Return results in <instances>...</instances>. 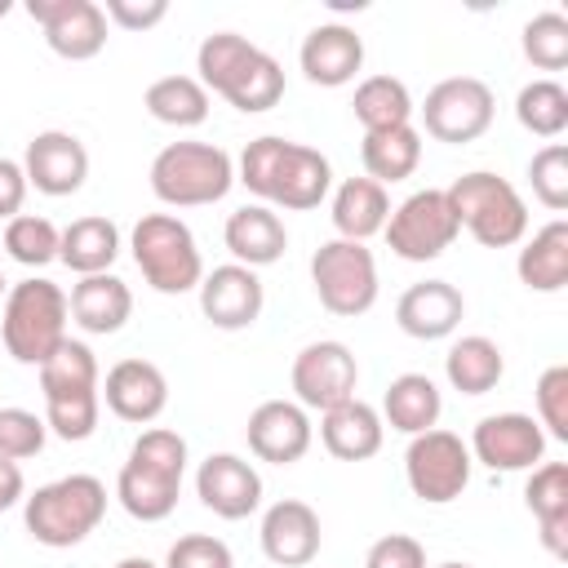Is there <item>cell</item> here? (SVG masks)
Returning <instances> with one entry per match:
<instances>
[{"mask_svg":"<svg viewBox=\"0 0 568 568\" xmlns=\"http://www.w3.org/2000/svg\"><path fill=\"white\" fill-rule=\"evenodd\" d=\"M532 404H537V426L546 430V439H568V364H550L537 377Z\"/></svg>","mask_w":568,"mask_h":568,"instance_id":"60d3db41","label":"cell"},{"mask_svg":"<svg viewBox=\"0 0 568 568\" xmlns=\"http://www.w3.org/2000/svg\"><path fill=\"white\" fill-rule=\"evenodd\" d=\"M524 506L537 519V537L555 559H568V466L564 462H537L524 484Z\"/></svg>","mask_w":568,"mask_h":568,"instance_id":"484cf974","label":"cell"},{"mask_svg":"<svg viewBox=\"0 0 568 568\" xmlns=\"http://www.w3.org/2000/svg\"><path fill=\"white\" fill-rule=\"evenodd\" d=\"M244 439H248V453L257 462L293 466V462H302L311 453L315 426H311V417H306V408L297 399H262L248 413Z\"/></svg>","mask_w":568,"mask_h":568,"instance_id":"e0dca14e","label":"cell"},{"mask_svg":"<svg viewBox=\"0 0 568 568\" xmlns=\"http://www.w3.org/2000/svg\"><path fill=\"white\" fill-rule=\"evenodd\" d=\"M466 315V297L457 284L448 280H422V284H408L395 302V324L417 337V342H439L448 333H457Z\"/></svg>","mask_w":568,"mask_h":568,"instance_id":"cb8c5ba5","label":"cell"},{"mask_svg":"<svg viewBox=\"0 0 568 568\" xmlns=\"http://www.w3.org/2000/svg\"><path fill=\"white\" fill-rule=\"evenodd\" d=\"M9 9H13V0H0V18H4V13H9Z\"/></svg>","mask_w":568,"mask_h":568,"instance_id":"f907efd6","label":"cell"},{"mask_svg":"<svg viewBox=\"0 0 568 568\" xmlns=\"http://www.w3.org/2000/svg\"><path fill=\"white\" fill-rule=\"evenodd\" d=\"M142 106L151 120H160L169 129H195L209 120V89L195 75H160L146 84Z\"/></svg>","mask_w":568,"mask_h":568,"instance_id":"e575fe53","label":"cell"},{"mask_svg":"<svg viewBox=\"0 0 568 568\" xmlns=\"http://www.w3.org/2000/svg\"><path fill=\"white\" fill-rule=\"evenodd\" d=\"M40 390H44V426L67 439L80 444L98 430V359L84 342L67 337L44 364H40Z\"/></svg>","mask_w":568,"mask_h":568,"instance_id":"277c9868","label":"cell"},{"mask_svg":"<svg viewBox=\"0 0 568 568\" xmlns=\"http://www.w3.org/2000/svg\"><path fill=\"white\" fill-rule=\"evenodd\" d=\"M58 240H62V231L49 217H40V213L9 217L4 222V235H0L4 253L13 262H22V266H49V262H58Z\"/></svg>","mask_w":568,"mask_h":568,"instance_id":"74e56055","label":"cell"},{"mask_svg":"<svg viewBox=\"0 0 568 568\" xmlns=\"http://www.w3.org/2000/svg\"><path fill=\"white\" fill-rule=\"evenodd\" d=\"M519 49H524V58H528L537 71H564V67H568V18H564L559 9L532 13V18L524 22Z\"/></svg>","mask_w":568,"mask_h":568,"instance_id":"f35d334b","label":"cell"},{"mask_svg":"<svg viewBox=\"0 0 568 568\" xmlns=\"http://www.w3.org/2000/svg\"><path fill=\"white\" fill-rule=\"evenodd\" d=\"M49 439V426L44 417H36L31 408H0V457L9 462H22V457H36Z\"/></svg>","mask_w":568,"mask_h":568,"instance_id":"b9f144b4","label":"cell"},{"mask_svg":"<svg viewBox=\"0 0 568 568\" xmlns=\"http://www.w3.org/2000/svg\"><path fill=\"white\" fill-rule=\"evenodd\" d=\"M235 182H244L257 200L275 204V209H315L328 186H333V164L324 151L306 146V142H293V138H275V133H262L244 146L240 155V169H235Z\"/></svg>","mask_w":568,"mask_h":568,"instance_id":"6da1fadb","label":"cell"},{"mask_svg":"<svg viewBox=\"0 0 568 568\" xmlns=\"http://www.w3.org/2000/svg\"><path fill=\"white\" fill-rule=\"evenodd\" d=\"M102 13H106V22H115L124 31H151L155 22H164L169 0H106Z\"/></svg>","mask_w":568,"mask_h":568,"instance_id":"f6af8a7d","label":"cell"},{"mask_svg":"<svg viewBox=\"0 0 568 568\" xmlns=\"http://www.w3.org/2000/svg\"><path fill=\"white\" fill-rule=\"evenodd\" d=\"M413 111H422V124L435 142L462 146V142H475L488 133V124L497 115V98L479 75H448Z\"/></svg>","mask_w":568,"mask_h":568,"instance_id":"4fadbf2b","label":"cell"},{"mask_svg":"<svg viewBox=\"0 0 568 568\" xmlns=\"http://www.w3.org/2000/svg\"><path fill=\"white\" fill-rule=\"evenodd\" d=\"M129 248H133L142 280L164 297H182V293L200 288V280H204L200 244H195L191 226L173 213H142L129 235Z\"/></svg>","mask_w":568,"mask_h":568,"instance_id":"ba28073f","label":"cell"},{"mask_svg":"<svg viewBox=\"0 0 568 568\" xmlns=\"http://www.w3.org/2000/svg\"><path fill=\"white\" fill-rule=\"evenodd\" d=\"M444 413V395L426 373H399L390 377L386 395H382V422L399 435H422L439 422Z\"/></svg>","mask_w":568,"mask_h":568,"instance_id":"f546056e","label":"cell"},{"mask_svg":"<svg viewBox=\"0 0 568 568\" xmlns=\"http://www.w3.org/2000/svg\"><path fill=\"white\" fill-rule=\"evenodd\" d=\"M470 466L475 462H470L466 439L453 435V430H439V426L413 435L408 453H404V479H408L413 497L426 501V506L457 501L466 493V484H470Z\"/></svg>","mask_w":568,"mask_h":568,"instance_id":"7c38bea8","label":"cell"},{"mask_svg":"<svg viewBox=\"0 0 568 568\" xmlns=\"http://www.w3.org/2000/svg\"><path fill=\"white\" fill-rule=\"evenodd\" d=\"M98 395L106 399V408L120 422L146 426V422H155L169 408V377L160 373V364L129 355V359H120V364L106 368V382H102Z\"/></svg>","mask_w":568,"mask_h":568,"instance_id":"44dd1931","label":"cell"},{"mask_svg":"<svg viewBox=\"0 0 568 568\" xmlns=\"http://www.w3.org/2000/svg\"><path fill=\"white\" fill-rule=\"evenodd\" d=\"M257 537H262V555L271 564H280V568H306L320 555L324 528H320L315 506H306L297 497H284V501L266 506Z\"/></svg>","mask_w":568,"mask_h":568,"instance_id":"603a6c76","label":"cell"},{"mask_svg":"<svg viewBox=\"0 0 568 568\" xmlns=\"http://www.w3.org/2000/svg\"><path fill=\"white\" fill-rule=\"evenodd\" d=\"M102 515H106V484L98 475H62L53 484H40L31 497H22V524L49 550L80 546L102 524Z\"/></svg>","mask_w":568,"mask_h":568,"instance_id":"5b68a950","label":"cell"},{"mask_svg":"<svg viewBox=\"0 0 568 568\" xmlns=\"http://www.w3.org/2000/svg\"><path fill=\"white\" fill-rule=\"evenodd\" d=\"M22 497H27L22 466H18V462H9V457H0V515H4V510H13Z\"/></svg>","mask_w":568,"mask_h":568,"instance_id":"7dc6e473","label":"cell"},{"mask_svg":"<svg viewBox=\"0 0 568 568\" xmlns=\"http://www.w3.org/2000/svg\"><path fill=\"white\" fill-rule=\"evenodd\" d=\"M0 293H4V271H0Z\"/></svg>","mask_w":568,"mask_h":568,"instance_id":"816d5d0a","label":"cell"},{"mask_svg":"<svg viewBox=\"0 0 568 568\" xmlns=\"http://www.w3.org/2000/svg\"><path fill=\"white\" fill-rule=\"evenodd\" d=\"M297 67L311 84L320 89H337V84H351L355 71L364 67V36L346 22H320L302 36V49H297Z\"/></svg>","mask_w":568,"mask_h":568,"instance_id":"7402d4cb","label":"cell"},{"mask_svg":"<svg viewBox=\"0 0 568 568\" xmlns=\"http://www.w3.org/2000/svg\"><path fill=\"white\" fill-rule=\"evenodd\" d=\"M528 182H532V195L550 213H564L568 209V146L564 142H546L528 160Z\"/></svg>","mask_w":568,"mask_h":568,"instance_id":"ab89813d","label":"cell"},{"mask_svg":"<svg viewBox=\"0 0 568 568\" xmlns=\"http://www.w3.org/2000/svg\"><path fill=\"white\" fill-rule=\"evenodd\" d=\"M195 497L217 519H248L262 506V475L240 453H209L195 470Z\"/></svg>","mask_w":568,"mask_h":568,"instance_id":"ffe728a7","label":"cell"},{"mask_svg":"<svg viewBox=\"0 0 568 568\" xmlns=\"http://www.w3.org/2000/svg\"><path fill=\"white\" fill-rule=\"evenodd\" d=\"M67 293L44 280V275H31L22 284H13L4 293V311H0V337H4V351L18 359V364H31L40 368L62 342H67Z\"/></svg>","mask_w":568,"mask_h":568,"instance_id":"8992f818","label":"cell"},{"mask_svg":"<svg viewBox=\"0 0 568 568\" xmlns=\"http://www.w3.org/2000/svg\"><path fill=\"white\" fill-rule=\"evenodd\" d=\"M382 439H386V422L364 399H346V404L320 413V444L337 462H368L382 448Z\"/></svg>","mask_w":568,"mask_h":568,"instance_id":"83f0119b","label":"cell"},{"mask_svg":"<svg viewBox=\"0 0 568 568\" xmlns=\"http://www.w3.org/2000/svg\"><path fill=\"white\" fill-rule=\"evenodd\" d=\"M164 568H235L231 559V546L222 537H209V532H186L169 546L164 555Z\"/></svg>","mask_w":568,"mask_h":568,"instance_id":"7bdbcfd3","label":"cell"},{"mask_svg":"<svg viewBox=\"0 0 568 568\" xmlns=\"http://www.w3.org/2000/svg\"><path fill=\"white\" fill-rule=\"evenodd\" d=\"M235 186V160L213 142H169L151 160V191L169 209L217 204Z\"/></svg>","mask_w":568,"mask_h":568,"instance_id":"9c48e42d","label":"cell"},{"mask_svg":"<svg viewBox=\"0 0 568 568\" xmlns=\"http://www.w3.org/2000/svg\"><path fill=\"white\" fill-rule=\"evenodd\" d=\"M31 22H40L44 44L67 62H89L106 49V13L93 0H27Z\"/></svg>","mask_w":568,"mask_h":568,"instance_id":"9a60e30c","label":"cell"},{"mask_svg":"<svg viewBox=\"0 0 568 568\" xmlns=\"http://www.w3.org/2000/svg\"><path fill=\"white\" fill-rule=\"evenodd\" d=\"M266 306V288L257 280V271L240 266V262H226V266H213L204 280H200V311L213 328L222 333H240L248 324H257Z\"/></svg>","mask_w":568,"mask_h":568,"instance_id":"d6986e66","label":"cell"},{"mask_svg":"<svg viewBox=\"0 0 568 568\" xmlns=\"http://www.w3.org/2000/svg\"><path fill=\"white\" fill-rule=\"evenodd\" d=\"M444 195L457 213V226H466L484 248H510L528 235V204L501 173L470 169L444 186Z\"/></svg>","mask_w":568,"mask_h":568,"instance_id":"52a82bcc","label":"cell"},{"mask_svg":"<svg viewBox=\"0 0 568 568\" xmlns=\"http://www.w3.org/2000/svg\"><path fill=\"white\" fill-rule=\"evenodd\" d=\"M515 120L537 138H559L568 129V89L550 75L528 80L515 98Z\"/></svg>","mask_w":568,"mask_h":568,"instance_id":"8d00e7d4","label":"cell"},{"mask_svg":"<svg viewBox=\"0 0 568 568\" xmlns=\"http://www.w3.org/2000/svg\"><path fill=\"white\" fill-rule=\"evenodd\" d=\"M288 382H293V395H297L302 408L328 413V408L355 399L359 364H355V355H351L346 342H337V337H320V342H311V346L297 351Z\"/></svg>","mask_w":568,"mask_h":568,"instance_id":"5bb4252c","label":"cell"},{"mask_svg":"<svg viewBox=\"0 0 568 568\" xmlns=\"http://www.w3.org/2000/svg\"><path fill=\"white\" fill-rule=\"evenodd\" d=\"M120 257V226L102 213L75 217L58 240V262L75 275H102Z\"/></svg>","mask_w":568,"mask_h":568,"instance_id":"4dcf8cb0","label":"cell"},{"mask_svg":"<svg viewBox=\"0 0 568 568\" xmlns=\"http://www.w3.org/2000/svg\"><path fill=\"white\" fill-rule=\"evenodd\" d=\"M519 284L532 293H559L568 284V222L555 217L541 231H532V240H524L519 257H515Z\"/></svg>","mask_w":568,"mask_h":568,"instance_id":"1f68e13d","label":"cell"},{"mask_svg":"<svg viewBox=\"0 0 568 568\" xmlns=\"http://www.w3.org/2000/svg\"><path fill=\"white\" fill-rule=\"evenodd\" d=\"M27 191H31V186H27L22 164H18V160H9V155H0V217H4V222L22 213Z\"/></svg>","mask_w":568,"mask_h":568,"instance_id":"bcb514c9","label":"cell"},{"mask_svg":"<svg viewBox=\"0 0 568 568\" xmlns=\"http://www.w3.org/2000/svg\"><path fill=\"white\" fill-rule=\"evenodd\" d=\"M22 173H27V186H36L40 195H75L89 178V151L75 133L67 129H44L27 142V155H22Z\"/></svg>","mask_w":568,"mask_h":568,"instance_id":"ac0fdd59","label":"cell"},{"mask_svg":"<svg viewBox=\"0 0 568 568\" xmlns=\"http://www.w3.org/2000/svg\"><path fill=\"white\" fill-rule=\"evenodd\" d=\"M439 568H475V564H457V559H448V564H439Z\"/></svg>","mask_w":568,"mask_h":568,"instance_id":"681fc988","label":"cell"},{"mask_svg":"<svg viewBox=\"0 0 568 568\" xmlns=\"http://www.w3.org/2000/svg\"><path fill=\"white\" fill-rule=\"evenodd\" d=\"M470 462L488 470H532L546 457V430L532 413H488L470 430Z\"/></svg>","mask_w":568,"mask_h":568,"instance_id":"2e32d148","label":"cell"},{"mask_svg":"<svg viewBox=\"0 0 568 568\" xmlns=\"http://www.w3.org/2000/svg\"><path fill=\"white\" fill-rule=\"evenodd\" d=\"M359 160H364V178H373L377 186L404 182V178H413L417 164H422V133H417L413 124H395V129L364 133Z\"/></svg>","mask_w":568,"mask_h":568,"instance_id":"d6a6232c","label":"cell"},{"mask_svg":"<svg viewBox=\"0 0 568 568\" xmlns=\"http://www.w3.org/2000/svg\"><path fill=\"white\" fill-rule=\"evenodd\" d=\"M222 240H226L231 257H235L240 266H248V271L280 262L284 248H288V231H284V222H280V213H275L271 204H240V209L226 217Z\"/></svg>","mask_w":568,"mask_h":568,"instance_id":"d4e9b609","label":"cell"},{"mask_svg":"<svg viewBox=\"0 0 568 568\" xmlns=\"http://www.w3.org/2000/svg\"><path fill=\"white\" fill-rule=\"evenodd\" d=\"M182 475H186V439L169 426H151L133 439L129 462L115 475V497L133 519L160 524L178 510Z\"/></svg>","mask_w":568,"mask_h":568,"instance_id":"3957f363","label":"cell"},{"mask_svg":"<svg viewBox=\"0 0 568 568\" xmlns=\"http://www.w3.org/2000/svg\"><path fill=\"white\" fill-rule=\"evenodd\" d=\"M195 80L222 93L235 111L262 115L284 98V67L235 31H213L195 49Z\"/></svg>","mask_w":568,"mask_h":568,"instance_id":"7a4b0ae2","label":"cell"},{"mask_svg":"<svg viewBox=\"0 0 568 568\" xmlns=\"http://www.w3.org/2000/svg\"><path fill=\"white\" fill-rule=\"evenodd\" d=\"M364 568H426V546L408 532H386L368 546Z\"/></svg>","mask_w":568,"mask_h":568,"instance_id":"ee69618b","label":"cell"},{"mask_svg":"<svg viewBox=\"0 0 568 568\" xmlns=\"http://www.w3.org/2000/svg\"><path fill=\"white\" fill-rule=\"evenodd\" d=\"M390 217V195L373 178H346L333 191V231L337 240H359L368 244Z\"/></svg>","mask_w":568,"mask_h":568,"instance_id":"f1b7e54d","label":"cell"},{"mask_svg":"<svg viewBox=\"0 0 568 568\" xmlns=\"http://www.w3.org/2000/svg\"><path fill=\"white\" fill-rule=\"evenodd\" d=\"M382 235H386L395 257H404V262H435V257H444V248H453L462 226H457V213H453L448 195L439 186H426V191H413L408 200H399L390 209Z\"/></svg>","mask_w":568,"mask_h":568,"instance_id":"8fae6325","label":"cell"},{"mask_svg":"<svg viewBox=\"0 0 568 568\" xmlns=\"http://www.w3.org/2000/svg\"><path fill=\"white\" fill-rule=\"evenodd\" d=\"M67 306H71V320H75L84 333L106 337V333H120V328L129 324V315H133V293H129V284H124L120 275L102 271V275H80V280L71 284Z\"/></svg>","mask_w":568,"mask_h":568,"instance_id":"4316f807","label":"cell"},{"mask_svg":"<svg viewBox=\"0 0 568 568\" xmlns=\"http://www.w3.org/2000/svg\"><path fill=\"white\" fill-rule=\"evenodd\" d=\"M444 377L453 390L462 395H488L501 377H506V355L493 337L484 333H470V337H457L444 355Z\"/></svg>","mask_w":568,"mask_h":568,"instance_id":"836d02e7","label":"cell"},{"mask_svg":"<svg viewBox=\"0 0 568 568\" xmlns=\"http://www.w3.org/2000/svg\"><path fill=\"white\" fill-rule=\"evenodd\" d=\"M115 568H160V564H151L146 555H124V559H120Z\"/></svg>","mask_w":568,"mask_h":568,"instance_id":"c3c4849f","label":"cell"},{"mask_svg":"<svg viewBox=\"0 0 568 568\" xmlns=\"http://www.w3.org/2000/svg\"><path fill=\"white\" fill-rule=\"evenodd\" d=\"M311 284L328 315L355 320L377 302V257L359 240H324L311 253Z\"/></svg>","mask_w":568,"mask_h":568,"instance_id":"30bf717a","label":"cell"},{"mask_svg":"<svg viewBox=\"0 0 568 568\" xmlns=\"http://www.w3.org/2000/svg\"><path fill=\"white\" fill-rule=\"evenodd\" d=\"M355 120L364 124V133L377 129H395V124H413V93L399 75H368L355 84Z\"/></svg>","mask_w":568,"mask_h":568,"instance_id":"d590c367","label":"cell"}]
</instances>
